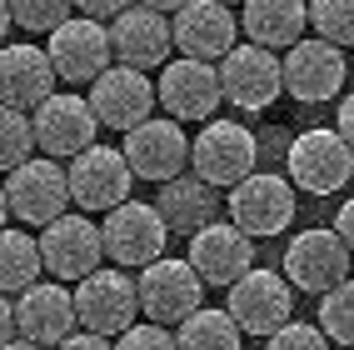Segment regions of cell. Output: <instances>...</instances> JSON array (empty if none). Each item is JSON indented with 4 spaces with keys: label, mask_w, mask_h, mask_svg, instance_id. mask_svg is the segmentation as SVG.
Here are the masks:
<instances>
[{
    "label": "cell",
    "mask_w": 354,
    "mask_h": 350,
    "mask_svg": "<svg viewBox=\"0 0 354 350\" xmlns=\"http://www.w3.org/2000/svg\"><path fill=\"white\" fill-rule=\"evenodd\" d=\"M75 200L70 195V170L60 166V160H50V155H35V160H26L20 170H10L6 175V220L15 216V220H26V225H55L60 216H65V205Z\"/></svg>",
    "instance_id": "1"
},
{
    "label": "cell",
    "mask_w": 354,
    "mask_h": 350,
    "mask_svg": "<svg viewBox=\"0 0 354 350\" xmlns=\"http://www.w3.org/2000/svg\"><path fill=\"white\" fill-rule=\"evenodd\" d=\"M100 230H105V255L120 270H145L165 261V245H170V220L160 216V205L145 200H125L120 210H110Z\"/></svg>",
    "instance_id": "2"
},
{
    "label": "cell",
    "mask_w": 354,
    "mask_h": 350,
    "mask_svg": "<svg viewBox=\"0 0 354 350\" xmlns=\"http://www.w3.org/2000/svg\"><path fill=\"white\" fill-rule=\"evenodd\" d=\"M75 310H80V331L95 335H125L130 325H140L135 315H145L140 306V280H130L120 265H100L95 275H85L75 286Z\"/></svg>",
    "instance_id": "3"
},
{
    "label": "cell",
    "mask_w": 354,
    "mask_h": 350,
    "mask_svg": "<svg viewBox=\"0 0 354 350\" xmlns=\"http://www.w3.org/2000/svg\"><path fill=\"white\" fill-rule=\"evenodd\" d=\"M140 280V306H145V320L155 325H170V331H180L185 320H190L195 310H205V275L190 265V261H155L135 275Z\"/></svg>",
    "instance_id": "4"
},
{
    "label": "cell",
    "mask_w": 354,
    "mask_h": 350,
    "mask_svg": "<svg viewBox=\"0 0 354 350\" xmlns=\"http://www.w3.org/2000/svg\"><path fill=\"white\" fill-rule=\"evenodd\" d=\"M254 160H259V140L240 121H205V130L195 135L190 170L209 180L215 191H234L240 180L254 175Z\"/></svg>",
    "instance_id": "5"
},
{
    "label": "cell",
    "mask_w": 354,
    "mask_h": 350,
    "mask_svg": "<svg viewBox=\"0 0 354 350\" xmlns=\"http://www.w3.org/2000/svg\"><path fill=\"white\" fill-rule=\"evenodd\" d=\"M125 160H130V170L135 180H160V185H170L185 175V166L195 160V140H185L180 121L175 115H150L145 125H135L125 135Z\"/></svg>",
    "instance_id": "6"
},
{
    "label": "cell",
    "mask_w": 354,
    "mask_h": 350,
    "mask_svg": "<svg viewBox=\"0 0 354 350\" xmlns=\"http://www.w3.org/2000/svg\"><path fill=\"white\" fill-rule=\"evenodd\" d=\"M285 166H290V180L304 195H335L354 175V146L339 130H304L290 146Z\"/></svg>",
    "instance_id": "7"
},
{
    "label": "cell",
    "mask_w": 354,
    "mask_h": 350,
    "mask_svg": "<svg viewBox=\"0 0 354 350\" xmlns=\"http://www.w3.org/2000/svg\"><path fill=\"white\" fill-rule=\"evenodd\" d=\"M225 205H230V220L240 225L245 236L270 240V236H279V230H290V220H295V180L254 170L250 180H240L225 195Z\"/></svg>",
    "instance_id": "8"
},
{
    "label": "cell",
    "mask_w": 354,
    "mask_h": 350,
    "mask_svg": "<svg viewBox=\"0 0 354 350\" xmlns=\"http://www.w3.org/2000/svg\"><path fill=\"white\" fill-rule=\"evenodd\" d=\"M240 331L254 335V340H270L274 331H285L295 320V286L290 275H274V270H250L240 286H230V306H225Z\"/></svg>",
    "instance_id": "9"
},
{
    "label": "cell",
    "mask_w": 354,
    "mask_h": 350,
    "mask_svg": "<svg viewBox=\"0 0 354 350\" xmlns=\"http://www.w3.org/2000/svg\"><path fill=\"white\" fill-rule=\"evenodd\" d=\"M45 51H50L55 70L65 85H95L110 60H115V40L105 30V20H90V15H70L60 30H50L45 40Z\"/></svg>",
    "instance_id": "10"
},
{
    "label": "cell",
    "mask_w": 354,
    "mask_h": 350,
    "mask_svg": "<svg viewBox=\"0 0 354 350\" xmlns=\"http://www.w3.org/2000/svg\"><path fill=\"white\" fill-rule=\"evenodd\" d=\"M349 261H354V250L344 245L339 230H304V236H295L285 245V275L304 295H329L335 286H344Z\"/></svg>",
    "instance_id": "11"
},
{
    "label": "cell",
    "mask_w": 354,
    "mask_h": 350,
    "mask_svg": "<svg viewBox=\"0 0 354 350\" xmlns=\"http://www.w3.org/2000/svg\"><path fill=\"white\" fill-rule=\"evenodd\" d=\"M220 80H225V100L254 115L285 96V60H274V51H265V45H234L220 60Z\"/></svg>",
    "instance_id": "12"
},
{
    "label": "cell",
    "mask_w": 354,
    "mask_h": 350,
    "mask_svg": "<svg viewBox=\"0 0 354 350\" xmlns=\"http://www.w3.org/2000/svg\"><path fill=\"white\" fill-rule=\"evenodd\" d=\"M95 130H100V115L90 105V96H70V90H55L50 100L35 110V135H40V150L50 160H75L95 146Z\"/></svg>",
    "instance_id": "13"
},
{
    "label": "cell",
    "mask_w": 354,
    "mask_h": 350,
    "mask_svg": "<svg viewBox=\"0 0 354 350\" xmlns=\"http://www.w3.org/2000/svg\"><path fill=\"white\" fill-rule=\"evenodd\" d=\"M155 100H160V85L145 76V70H130V65H110L105 76L90 85V105H95L100 125L120 130V135H130L135 125H145Z\"/></svg>",
    "instance_id": "14"
},
{
    "label": "cell",
    "mask_w": 354,
    "mask_h": 350,
    "mask_svg": "<svg viewBox=\"0 0 354 350\" xmlns=\"http://www.w3.org/2000/svg\"><path fill=\"white\" fill-rule=\"evenodd\" d=\"M160 105L175 115V121H209L225 100V80L215 60H190L180 55L160 70Z\"/></svg>",
    "instance_id": "15"
},
{
    "label": "cell",
    "mask_w": 354,
    "mask_h": 350,
    "mask_svg": "<svg viewBox=\"0 0 354 350\" xmlns=\"http://www.w3.org/2000/svg\"><path fill=\"white\" fill-rule=\"evenodd\" d=\"M70 195H75V205L80 210H120L125 200H130V180H135V170H130V160H125V150H110V146H90L85 155H75L70 160Z\"/></svg>",
    "instance_id": "16"
},
{
    "label": "cell",
    "mask_w": 354,
    "mask_h": 350,
    "mask_svg": "<svg viewBox=\"0 0 354 350\" xmlns=\"http://www.w3.org/2000/svg\"><path fill=\"white\" fill-rule=\"evenodd\" d=\"M185 261L205 275V286L230 290L254 270V236H245L234 220H215V225H205L190 236V255Z\"/></svg>",
    "instance_id": "17"
},
{
    "label": "cell",
    "mask_w": 354,
    "mask_h": 350,
    "mask_svg": "<svg viewBox=\"0 0 354 350\" xmlns=\"http://www.w3.org/2000/svg\"><path fill=\"white\" fill-rule=\"evenodd\" d=\"M40 250H45V270L80 286V280L95 275L100 261H105V230L90 216H60L55 225H45Z\"/></svg>",
    "instance_id": "18"
},
{
    "label": "cell",
    "mask_w": 354,
    "mask_h": 350,
    "mask_svg": "<svg viewBox=\"0 0 354 350\" xmlns=\"http://www.w3.org/2000/svg\"><path fill=\"white\" fill-rule=\"evenodd\" d=\"M110 40H115V65L130 70H165L175 51V20H165L150 6H130L120 20H110Z\"/></svg>",
    "instance_id": "19"
},
{
    "label": "cell",
    "mask_w": 354,
    "mask_h": 350,
    "mask_svg": "<svg viewBox=\"0 0 354 350\" xmlns=\"http://www.w3.org/2000/svg\"><path fill=\"white\" fill-rule=\"evenodd\" d=\"M285 90L299 105L335 100L344 90V51L329 45V40H319V35L299 40L295 51H285Z\"/></svg>",
    "instance_id": "20"
},
{
    "label": "cell",
    "mask_w": 354,
    "mask_h": 350,
    "mask_svg": "<svg viewBox=\"0 0 354 350\" xmlns=\"http://www.w3.org/2000/svg\"><path fill=\"white\" fill-rule=\"evenodd\" d=\"M240 45V20L225 0H190L175 10V51L190 60H225Z\"/></svg>",
    "instance_id": "21"
},
{
    "label": "cell",
    "mask_w": 354,
    "mask_h": 350,
    "mask_svg": "<svg viewBox=\"0 0 354 350\" xmlns=\"http://www.w3.org/2000/svg\"><path fill=\"white\" fill-rule=\"evenodd\" d=\"M15 320H20V340H35V345H65L80 325V310H75V290L65 286H50L40 280L26 295H15Z\"/></svg>",
    "instance_id": "22"
},
{
    "label": "cell",
    "mask_w": 354,
    "mask_h": 350,
    "mask_svg": "<svg viewBox=\"0 0 354 350\" xmlns=\"http://www.w3.org/2000/svg\"><path fill=\"white\" fill-rule=\"evenodd\" d=\"M55 80H60V70H55L50 51L6 45V55H0V96H6L10 110H40L55 96Z\"/></svg>",
    "instance_id": "23"
},
{
    "label": "cell",
    "mask_w": 354,
    "mask_h": 350,
    "mask_svg": "<svg viewBox=\"0 0 354 350\" xmlns=\"http://www.w3.org/2000/svg\"><path fill=\"white\" fill-rule=\"evenodd\" d=\"M310 26V6L304 0H245L240 30L250 35V45L265 51H295Z\"/></svg>",
    "instance_id": "24"
},
{
    "label": "cell",
    "mask_w": 354,
    "mask_h": 350,
    "mask_svg": "<svg viewBox=\"0 0 354 350\" xmlns=\"http://www.w3.org/2000/svg\"><path fill=\"white\" fill-rule=\"evenodd\" d=\"M215 210H220V195H215V185L200 180V175H180V180L165 185V195H160V216L170 220V230H185V236L215 225Z\"/></svg>",
    "instance_id": "25"
},
{
    "label": "cell",
    "mask_w": 354,
    "mask_h": 350,
    "mask_svg": "<svg viewBox=\"0 0 354 350\" xmlns=\"http://www.w3.org/2000/svg\"><path fill=\"white\" fill-rule=\"evenodd\" d=\"M40 275H45L40 236L6 230V236H0V286H6V295H26L30 286H40Z\"/></svg>",
    "instance_id": "26"
},
{
    "label": "cell",
    "mask_w": 354,
    "mask_h": 350,
    "mask_svg": "<svg viewBox=\"0 0 354 350\" xmlns=\"http://www.w3.org/2000/svg\"><path fill=\"white\" fill-rule=\"evenodd\" d=\"M175 335H180V350H240L245 340L240 320L230 310H195Z\"/></svg>",
    "instance_id": "27"
},
{
    "label": "cell",
    "mask_w": 354,
    "mask_h": 350,
    "mask_svg": "<svg viewBox=\"0 0 354 350\" xmlns=\"http://www.w3.org/2000/svg\"><path fill=\"white\" fill-rule=\"evenodd\" d=\"M35 146H40V135H35V115L6 105V110H0V166H6V175L20 170L26 160H35Z\"/></svg>",
    "instance_id": "28"
},
{
    "label": "cell",
    "mask_w": 354,
    "mask_h": 350,
    "mask_svg": "<svg viewBox=\"0 0 354 350\" xmlns=\"http://www.w3.org/2000/svg\"><path fill=\"white\" fill-rule=\"evenodd\" d=\"M310 26L319 40L349 51L354 45V0H310Z\"/></svg>",
    "instance_id": "29"
},
{
    "label": "cell",
    "mask_w": 354,
    "mask_h": 350,
    "mask_svg": "<svg viewBox=\"0 0 354 350\" xmlns=\"http://www.w3.org/2000/svg\"><path fill=\"white\" fill-rule=\"evenodd\" d=\"M319 331L335 345H354V280L319 295Z\"/></svg>",
    "instance_id": "30"
},
{
    "label": "cell",
    "mask_w": 354,
    "mask_h": 350,
    "mask_svg": "<svg viewBox=\"0 0 354 350\" xmlns=\"http://www.w3.org/2000/svg\"><path fill=\"white\" fill-rule=\"evenodd\" d=\"M6 10L15 15V26H26V30H60L70 10H75V0H6Z\"/></svg>",
    "instance_id": "31"
},
{
    "label": "cell",
    "mask_w": 354,
    "mask_h": 350,
    "mask_svg": "<svg viewBox=\"0 0 354 350\" xmlns=\"http://www.w3.org/2000/svg\"><path fill=\"white\" fill-rule=\"evenodd\" d=\"M335 340H329L319 325H304V320H290L285 331H274L265 340V350H329Z\"/></svg>",
    "instance_id": "32"
},
{
    "label": "cell",
    "mask_w": 354,
    "mask_h": 350,
    "mask_svg": "<svg viewBox=\"0 0 354 350\" xmlns=\"http://www.w3.org/2000/svg\"><path fill=\"white\" fill-rule=\"evenodd\" d=\"M115 350H180V335L170 331V325L145 320V325H130V331L115 340Z\"/></svg>",
    "instance_id": "33"
},
{
    "label": "cell",
    "mask_w": 354,
    "mask_h": 350,
    "mask_svg": "<svg viewBox=\"0 0 354 350\" xmlns=\"http://www.w3.org/2000/svg\"><path fill=\"white\" fill-rule=\"evenodd\" d=\"M130 6H140V0H75V10L90 20H120Z\"/></svg>",
    "instance_id": "34"
},
{
    "label": "cell",
    "mask_w": 354,
    "mask_h": 350,
    "mask_svg": "<svg viewBox=\"0 0 354 350\" xmlns=\"http://www.w3.org/2000/svg\"><path fill=\"white\" fill-rule=\"evenodd\" d=\"M55 350H115L110 345V335H95V331H75L65 345H55Z\"/></svg>",
    "instance_id": "35"
},
{
    "label": "cell",
    "mask_w": 354,
    "mask_h": 350,
    "mask_svg": "<svg viewBox=\"0 0 354 350\" xmlns=\"http://www.w3.org/2000/svg\"><path fill=\"white\" fill-rule=\"evenodd\" d=\"M335 130L349 140V146H354V90H349V96L339 100V115H335Z\"/></svg>",
    "instance_id": "36"
},
{
    "label": "cell",
    "mask_w": 354,
    "mask_h": 350,
    "mask_svg": "<svg viewBox=\"0 0 354 350\" xmlns=\"http://www.w3.org/2000/svg\"><path fill=\"white\" fill-rule=\"evenodd\" d=\"M335 230H339V236H344V245L354 250V195L339 205V216H335Z\"/></svg>",
    "instance_id": "37"
},
{
    "label": "cell",
    "mask_w": 354,
    "mask_h": 350,
    "mask_svg": "<svg viewBox=\"0 0 354 350\" xmlns=\"http://www.w3.org/2000/svg\"><path fill=\"white\" fill-rule=\"evenodd\" d=\"M140 6H150V10H160V15H175V10L190 6V0H140Z\"/></svg>",
    "instance_id": "38"
},
{
    "label": "cell",
    "mask_w": 354,
    "mask_h": 350,
    "mask_svg": "<svg viewBox=\"0 0 354 350\" xmlns=\"http://www.w3.org/2000/svg\"><path fill=\"white\" fill-rule=\"evenodd\" d=\"M0 350H50V345H35V340H10V345H0Z\"/></svg>",
    "instance_id": "39"
},
{
    "label": "cell",
    "mask_w": 354,
    "mask_h": 350,
    "mask_svg": "<svg viewBox=\"0 0 354 350\" xmlns=\"http://www.w3.org/2000/svg\"><path fill=\"white\" fill-rule=\"evenodd\" d=\"M225 6H234V0H225Z\"/></svg>",
    "instance_id": "40"
}]
</instances>
